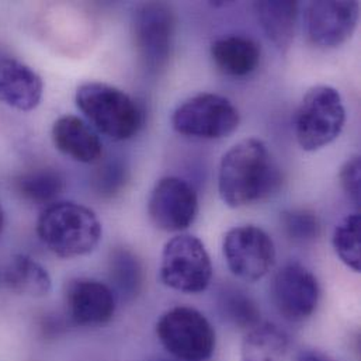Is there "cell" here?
Wrapping results in <instances>:
<instances>
[{
    "instance_id": "obj_3",
    "label": "cell",
    "mask_w": 361,
    "mask_h": 361,
    "mask_svg": "<svg viewBox=\"0 0 361 361\" xmlns=\"http://www.w3.org/2000/svg\"><path fill=\"white\" fill-rule=\"evenodd\" d=\"M76 106L103 135L113 141L135 137L144 126V111L126 92L100 82H89L76 90Z\"/></svg>"
},
{
    "instance_id": "obj_27",
    "label": "cell",
    "mask_w": 361,
    "mask_h": 361,
    "mask_svg": "<svg viewBox=\"0 0 361 361\" xmlns=\"http://www.w3.org/2000/svg\"><path fill=\"white\" fill-rule=\"evenodd\" d=\"M295 361H336L334 357H331L329 355L321 352V350H315V349H307L302 350Z\"/></svg>"
},
{
    "instance_id": "obj_26",
    "label": "cell",
    "mask_w": 361,
    "mask_h": 361,
    "mask_svg": "<svg viewBox=\"0 0 361 361\" xmlns=\"http://www.w3.org/2000/svg\"><path fill=\"white\" fill-rule=\"evenodd\" d=\"M361 158L355 155L345 162L341 169L339 180L346 195L353 201L356 207L360 205L361 195Z\"/></svg>"
},
{
    "instance_id": "obj_9",
    "label": "cell",
    "mask_w": 361,
    "mask_h": 361,
    "mask_svg": "<svg viewBox=\"0 0 361 361\" xmlns=\"http://www.w3.org/2000/svg\"><path fill=\"white\" fill-rule=\"evenodd\" d=\"M222 252L229 270L249 283L262 280L276 263L271 236L255 225L229 229L224 236Z\"/></svg>"
},
{
    "instance_id": "obj_1",
    "label": "cell",
    "mask_w": 361,
    "mask_h": 361,
    "mask_svg": "<svg viewBox=\"0 0 361 361\" xmlns=\"http://www.w3.org/2000/svg\"><path fill=\"white\" fill-rule=\"evenodd\" d=\"M281 184V172L267 145L247 138L221 159L218 190L229 208H240L269 198Z\"/></svg>"
},
{
    "instance_id": "obj_6",
    "label": "cell",
    "mask_w": 361,
    "mask_h": 361,
    "mask_svg": "<svg viewBox=\"0 0 361 361\" xmlns=\"http://www.w3.org/2000/svg\"><path fill=\"white\" fill-rule=\"evenodd\" d=\"M212 263L204 243L192 235H178L166 242L161 259L162 283L179 293L198 294L208 288Z\"/></svg>"
},
{
    "instance_id": "obj_20",
    "label": "cell",
    "mask_w": 361,
    "mask_h": 361,
    "mask_svg": "<svg viewBox=\"0 0 361 361\" xmlns=\"http://www.w3.org/2000/svg\"><path fill=\"white\" fill-rule=\"evenodd\" d=\"M109 273L113 287L121 300L131 301L138 297L144 286V267L131 249L121 246L111 250Z\"/></svg>"
},
{
    "instance_id": "obj_22",
    "label": "cell",
    "mask_w": 361,
    "mask_h": 361,
    "mask_svg": "<svg viewBox=\"0 0 361 361\" xmlns=\"http://www.w3.org/2000/svg\"><path fill=\"white\" fill-rule=\"evenodd\" d=\"M221 315L232 326L249 331L260 324V308L256 301L238 287H225L218 295Z\"/></svg>"
},
{
    "instance_id": "obj_19",
    "label": "cell",
    "mask_w": 361,
    "mask_h": 361,
    "mask_svg": "<svg viewBox=\"0 0 361 361\" xmlns=\"http://www.w3.org/2000/svg\"><path fill=\"white\" fill-rule=\"evenodd\" d=\"M4 281L11 291L35 298L47 295L52 287L48 271L25 255L11 257L4 271Z\"/></svg>"
},
{
    "instance_id": "obj_21",
    "label": "cell",
    "mask_w": 361,
    "mask_h": 361,
    "mask_svg": "<svg viewBox=\"0 0 361 361\" xmlns=\"http://www.w3.org/2000/svg\"><path fill=\"white\" fill-rule=\"evenodd\" d=\"M14 188L30 202L51 205L62 195L65 190V178L59 171L52 168L34 169L16 178Z\"/></svg>"
},
{
    "instance_id": "obj_13",
    "label": "cell",
    "mask_w": 361,
    "mask_h": 361,
    "mask_svg": "<svg viewBox=\"0 0 361 361\" xmlns=\"http://www.w3.org/2000/svg\"><path fill=\"white\" fill-rule=\"evenodd\" d=\"M65 305L71 321L79 326H100L116 314L114 291L93 279H73L65 288Z\"/></svg>"
},
{
    "instance_id": "obj_2",
    "label": "cell",
    "mask_w": 361,
    "mask_h": 361,
    "mask_svg": "<svg viewBox=\"0 0 361 361\" xmlns=\"http://www.w3.org/2000/svg\"><path fill=\"white\" fill-rule=\"evenodd\" d=\"M41 242L63 259L92 253L102 239V224L87 207L72 201H56L42 211L37 222Z\"/></svg>"
},
{
    "instance_id": "obj_28",
    "label": "cell",
    "mask_w": 361,
    "mask_h": 361,
    "mask_svg": "<svg viewBox=\"0 0 361 361\" xmlns=\"http://www.w3.org/2000/svg\"><path fill=\"white\" fill-rule=\"evenodd\" d=\"M3 228H4V212H3V208L0 205V235L3 232Z\"/></svg>"
},
{
    "instance_id": "obj_5",
    "label": "cell",
    "mask_w": 361,
    "mask_h": 361,
    "mask_svg": "<svg viewBox=\"0 0 361 361\" xmlns=\"http://www.w3.org/2000/svg\"><path fill=\"white\" fill-rule=\"evenodd\" d=\"M162 346L181 361H205L215 350V331L209 321L191 307H175L157 324Z\"/></svg>"
},
{
    "instance_id": "obj_25",
    "label": "cell",
    "mask_w": 361,
    "mask_h": 361,
    "mask_svg": "<svg viewBox=\"0 0 361 361\" xmlns=\"http://www.w3.org/2000/svg\"><path fill=\"white\" fill-rule=\"evenodd\" d=\"M128 171L120 159H110L104 162L96 172L93 179L94 191L104 198L117 195L126 185Z\"/></svg>"
},
{
    "instance_id": "obj_18",
    "label": "cell",
    "mask_w": 361,
    "mask_h": 361,
    "mask_svg": "<svg viewBox=\"0 0 361 361\" xmlns=\"http://www.w3.org/2000/svg\"><path fill=\"white\" fill-rule=\"evenodd\" d=\"M288 335L271 322H260L249 329L240 345V361H286Z\"/></svg>"
},
{
    "instance_id": "obj_11",
    "label": "cell",
    "mask_w": 361,
    "mask_h": 361,
    "mask_svg": "<svg viewBox=\"0 0 361 361\" xmlns=\"http://www.w3.org/2000/svg\"><path fill=\"white\" fill-rule=\"evenodd\" d=\"M360 6L355 0L311 1L305 10V30L310 41L319 48H336L355 32Z\"/></svg>"
},
{
    "instance_id": "obj_23",
    "label": "cell",
    "mask_w": 361,
    "mask_h": 361,
    "mask_svg": "<svg viewBox=\"0 0 361 361\" xmlns=\"http://www.w3.org/2000/svg\"><path fill=\"white\" fill-rule=\"evenodd\" d=\"M360 214L346 215L334 232V247L339 259L353 271H361Z\"/></svg>"
},
{
    "instance_id": "obj_29",
    "label": "cell",
    "mask_w": 361,
    "mask_h": 361,
    "mask_svg": "<svg viewBox=\"0 0 361 361\" xmlns=\"http://www.w3.org/2000/svg\"><path fill=\"white\" fill-rule=\"evenodd\" d=\"M161 361H164V360H161Z\"/></svg>"
},
{
    "instance_id": "obj_14",
    "label": "cell",
    "mask_w": 361,
    "mask_h": 361,
    "mask_svg": "<svg viewBox=\"0 0 361 361\" xmlns=\"http://www.w3.org/2000/svg\"><path fill=\"white\" fill-rule=\"evenodd\" d=\"M44 93L42 79L25 63L0 56V103L18 111L34 110Z\"/></svg>"
},
{
    "instance_id": "obj_7",
    "label": "cell",
    "mask_w": 361,
    "mask_h": 361,
    "mask_svg": "<svg viewBox=\"0 0 361 361\" xmlns=\"http://www.w3.org/2000/svg\"><path fill=\"white\" fill-rule=\"evenodd\" d=\"M238 109L224 96L201 93L180 104L173 116L172 126L184 137L198 140H221L239 127Z\"/></svg>"
},
{
    "instance_id": "obj_4",
    "label": "cell",
    "mask_w": 361,
    "mask_h": 361,
    "mask_svg": "<svg viewBox=\"0 0 361 361\" xmlns=\"http://www.w3.org/2000/svg\"><path fill=\"white\" fill-rule=\"evenodd\" d=\"M346 109L341 93L331 86L319 85L307 92L294 118L298 145L308 152L332 144L343 131Z\"/></svg>"
},
{
    "instance_id": "obj_24",
    "label": "cell",
    "mask_w": 361,
    "mask_h": 361,
    "mask_svg": "<svg viewBox=\"0 0 361 361\" xmlns=\"http://www.w3.org/2000/svg\"><path fill=\"white\" fill-rule=\"evenodd\" d=\"M280 222L287 239L295 245H310L321 236L319 216L311 209H286L280 216Z\"/></svg>"
},
{
    "instance_id": "obj_15",
    "label": "cell",
    "mask_w": 361,
    "mask_h": 361,
    "mask_svg": "<svg viewBox=\"0 0 361 361\" xmlns=\"http://www.w3.org/2000/svg\"><path fill=\"white\" fill-rule=\"evenodd\" d=\"M52 141L59 152L80 164H94L103 154L97 134L76 116H63L55 121Z\"/></svg>"
},
{
    "instance_id": "obj_17",
    "label": "cell",
    "mask_w": 361,
    "mask_h": 361,
    "mask_svg": "<svg viewBox=\"0 0 361 361\" xmlns=\"http://www.w3.org/2000/svg\"><path fill=\"white\" fill-rule=\"evenodd\" d=\"M253 7L267 38L279 51L286 52L294 41L298 18V3L290 0H264L256 1Z\"/></svg>"
},
{
    "instance_id": "obj_12",
    "label": "cell",
    "mask_w": 361,
    "mask_h": 361,
    "mask_svg": "<svg viewBox=\"0 0 361 361\" xmlns=\"http://www.w3.org/2000/svg\"><path fill=\"white\" fill-rule=\"evenodd\" d=\"M148 214L154 225L162 231L187 229L198 214V197L194 187L175 176L161 179L149 195Z\"/></svg>"
},
{
    "instance_id": "obj_8",
    "label": "cell",
    "mask_w": 361,
    "mask_h": 361,
    "mask_svg": "<svg viewBox=\"0 0 361 361\" xmlns=\"http://www.w3.org/2000/svg\"><path fill=\"white\" fill-rule=\"evenodd\" d=\"M134 41L138 55L151 73L166 68L173 54L176 17L166 3L151 1L140 6L133 21Z\"/></svg>"
},
{
    "instance_id": "obj_10",
    "label": "cell",
    "mask_w": 361,
    "mask_h": 361,
    "mask_svg": "<svg viewBox=\"0 0 361 361\" xmlns=\"http://www.w3.org/2000/svg\"><path fill=\"white\" fill-rule=\"evenodd\" d=\"M271 297L279 314L290 322H302L317 310L319 284L315 274L297 262L287 263L274 276Z\"/></svg>"
},
{
    "instance_id": "obj_16",
    "label": "cell",
    "mask_w": 361,
    "mask_h": 361,
    "mask_svg": "<svg viewBox=\"0 0 361 361\" xmlns=\"http://www.w3.org/2000/svg\"><path fill=\"white\" fill-rule=\"evenodd\" d=\"M211 58L222 73L242 78L257 69L262 58V48L260 44L249 35L229 34L212 42Z\"/></svg>"
}]
</instances>
